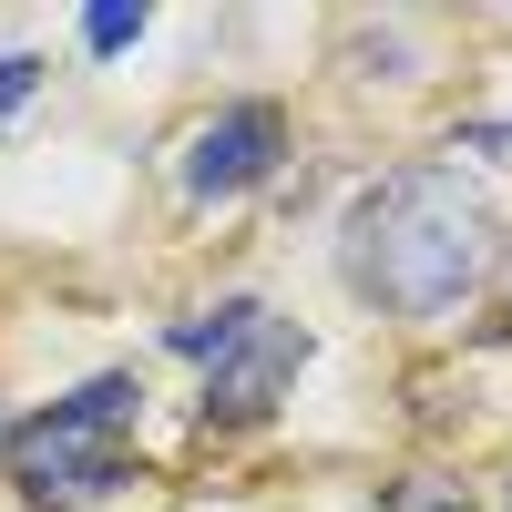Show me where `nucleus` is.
<instances>
[{"label":"nucleus","instance_id":"f257e3e1","mask_svg":"<svg viewBox=\"0 0 512 512\" xmlns=\"http://www.w3.org/2000/svg\"><path fill=\"white\" fill-rule=\"evenodd\" d=\"M492 256H502V216L482 185H461V164H400L338 226V277L379 318H451L492 277Z\"/></svg>","mask_w":512,"mask_h":512},{"label":"nucleus","instance_id":"f03ea898","mask_svg":"<svg viewBox=\"0 0 512 512\" xmlns=\"http://www.w3.org/2000/svg\"><path fill=\"white\" fill-rule=\"evenodd\" d=\"M134 420H144V379L134 369H103L82 379L72 400H52L41 420H21L11 441H0V461H11V482L31 502H103L134 482Z\"/></svg>","mask_w":512,"mask_h":512},{"label":"nucleus","instance_id":"7ed1b4c3","mask_svg":"<svg viewBox=\"0 0 512 512\" xmlns=\"http://www.w3.org/2000/svg\"><path fill=\"white\" fill-rule=\"evenodd\" d=\"M297 369H308V328L297 318H277L267 297H246V318H236V338L216 359H205V431H256L287 390H297Z\"/></svg>","mask_w":512,"mask_h":512},{"label":"nucleus","instance_id":"20e7f679","mask_svg":"<svg viewBox=\"0 0 512 512\" xmlns=\"http://www.w3.org/2000/svg\"><path fill=\"white\" fill-rule=\"evenodd\" d=\"M277 164H287V113L277 103H226L216 123H195V144H185V195H205V205L256 195Z\"/></svg>","mask_w":512,"mask_h":512},{"label":"nucleus","instance_id":"39448f33","mask_svg":"<svg viewBox=\"0 0 512 512\" xmlns=\"http://www.w3.org/2000/svg\"><path fill=\"white\" fill-rule=\"evenodd\" d=\"M236 318H246V297H226L216 318H185V328H175V359H195V369H205V359H216L226 338H236Z\"/></svg>","mask_w":512,"mask_h":512},{"label":"nucleus","instance_id":"423d86ee","mask_svg":"<svg viewBox=\"0 0 512 512\" xmlns=\"http://www.w3.org/2000/svg\"><path fill=\"white\" fill-rule=\"evenodd\" d=\"M134 41H144V11H93V21H82V52H93V62L134 52Z\"/></svg>","mask_w":512,"mask_h":512},{"label":"nucleus","instance_id":"0eeeda50","mask_svg":"<svg viewBox=\"0 0 512 512\" xmlns=\"http://www.w3.org/2000/svg\"><path fill=\"white\" fill-rule=\"evenodd\" d=\"M41 72H52V62H41V52H0V123H11L31 93H41Z\"/></svg>","mask_w":512,"mask_h":512},{"label":"nucleus","instance_id":"6e6552de","mask_svg":"<svg viewBox=\"0 0 512 512\" xmlns=\"http://www.w3.org/2000/svg\"><path fill=\"white\" fill-rule=\"evenodd\" d=\"M410 512H472V502H461V492H441V482H431V492H410Z\"/></svg>","mask_w":512,"mask_h":512}]
</instances>
